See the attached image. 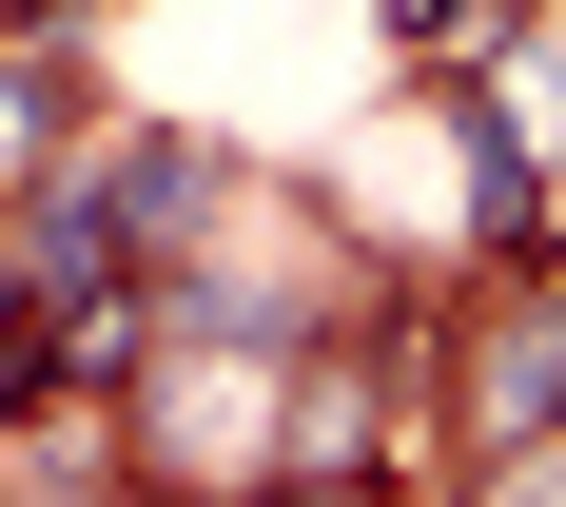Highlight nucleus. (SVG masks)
<instances>
[{
    "instance_id": "obj_1",
    "label": "nucleus",
    "mask_w": 566,
    "mask_h": 507,
    "mask_svg": "<svg viewBox=\"0 0 566 507\" xmlns=\"http://www.w3.org/2000/svg\"><path fill=\"white\" fill-rule=\"evenodd\" d=\"M78 215H98L117 254H157V234H196V215H216V176L176 157V137H117V157L78 176Z\"/></svg>"
},
{
    "instance_id": "obj_2",
    "label": "nucleus",
    "mask_w": 566,
    "mask_h": 507,
    "mask_svg": "<svg viewBox=\"0 0 566 507\" xmlns=\"http://www.w3.org/2000/svg\"><path fill=\"white\" fill-rule=\"evenodd\" d=\"M489 430H566V293L489 332Z\"/></svg>"
},
{
    "instance_id": "obj_3",
    "label": "nucleus",
    "mask_w": 566,
    "mask_h": 507,
    "mask_svg": "<svg viewBox=\"0 0 566 507\" xmlns=\"http://www.w3.org/2000/svg\"><path fill=\"white\" fill-rule=\"evenodd\" d=\"M40 351H59V313H40V293H20V254H0V410L40 391Z\"/></svg>"
},
{
    "instance_id": "obj_4",
    "label": "nucleus",
    "mask_w": 566,
    "mask_h": 507,
    "mask_svg": "<svg viewBox=\"0 0 566 507\" xmlns=\"http://www.w3.org/2000/svg\"><path fill=\"white\" fill-rule=\"evenodd\" d=\"M489 507H566V430H509V488Z\"/></svg>"
},
{
    "instance_id": "obj_5",
    "label": "nucleus",
    "mask_w": 566,
    "mask_h": 507,
    "mask_svg": "<svg viewBox=\"0 0 566 507\" xmlns=\"http://www.w3.org/2000/svg\"><path fill=\"white\" fill-rule=\"evenodd\" d=\"M254 507H371V468H333V488H254Z\"/></svg>"
}]
</instances>
